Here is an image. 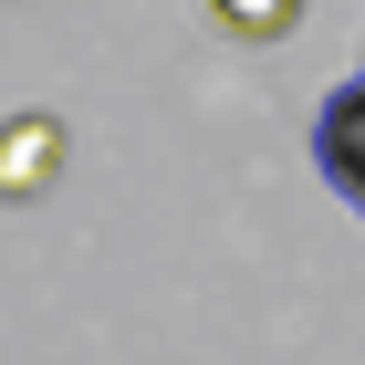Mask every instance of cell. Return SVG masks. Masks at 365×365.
Instances as JSON below:
<instances>
[{
    "label": "cell",
    "mask_w": 365,
    "mask_h": 365,
    "mask_svg": "<svg viewBox=\"0 0 365 365\" xmlns=\"http://www.w3.org/2000/svg\"><path fill=\"white\" fill-rule=\"evenodd\" d=\"M313 157H324V178H334L344 198L365 209V73L324 105V125H313Z\"/></svg>",
    "instance_id": "cell-1"
},
{
    "label": "cell",
    "mask_w": 365,
    "mask_h": 365,
    "mask_svg": "<svg viewBox=\"0 0 365 365\" xmlns=\"http://www.w3.org/2000/svg\"><path fill=\"white\" fill-rule=\"evenodd\" d=\"M42 157H63V125H53V115L0 125V198H31V188H42Z\"/></svg>",
    "instance_id": "cell-2"
},
{
    "label": "cell",
    "mask_w": 365,
    "mask_h": 365,
    "mask_svg": "<svg viewBox=\"0 0 365 365\" xmlns=\"http://www.w3.org/2000/svg\"><path fill=\"white\" fill-rule=\"evenodd\" d=\"M209 11H220V31H240V42H272V31H292L303 0H209Z\"/></svg>",
    "instance_id": "cell-3"
}]
</instances>
